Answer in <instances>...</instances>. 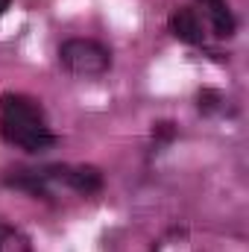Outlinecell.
<instances>
[{
    "mask_svg": "<svg viewBox=\"0 0 249 252\" xmlns=\"http://www.w3.org/2000/svg\"><path fill=\"white\" fill-rule=\"evenodd\" d=\"M170 30H173V35H176L179 41H185V44H199V41H202V24H199V18H196L190 9L173 12Z\"/></svg>",
    "mask_w": 249,
    "mask_h": 252,
    "instance_id": "cell-4",
    "label": "cell"
},
{
    "mask_svg": "<svg viewBox=\"0 0 249 252\" xmlns=\"http://www.w3.org/2000/svg\"><path fill=\"white\" fill-rule=\"evenodd\" d=\"M208 15H211V24H214V32L217 35H232L235 32V18H232V12H229V6L226 3H220V6H214V9H208Z\"/></svg>",
    "mask_w": 249,
    "mask_h": 252,
    "instance_id": "cell-5",
    "label": "cell"
},
{
    "mask_svg": "<svg viewBox=\"0 0 249 252\" xmlns=\"http://www.w3.org/2000/svg\"><path fill=\"white\" fill-rule=\"evenodd\" d=\"M59 62L76 76H100L109 70L112 53L91 38H70L59 47Z\"/></svg>",
    "mask_w": 249,
    "mask_h": 252,
    "instance_id": "cell-2",
    "label": "cell"
},
{
    "mask_svg": "<svg viewBox=\"0 0 249 252\" xmlns=\"http://www.w3.org/2000/svg\"><path fill=\"white\" fill-rule=\"evenodd\" d=\"M44 173V179H59L64 182L67 188L79 190V193H97V190L103 188V176H100V170L97 167H47V170H41Z\"/></svg>",
    "mask_w": 249,
    "mask_h": 252,
    "instance_id": "cell-3",
    "label": "cell"
},
{
    "mask_svg": "<svg viewBox=\"0 0 249 252\" xmlns=\"http://www.w3.org/2000/svg\"><path fill=\"white\" fill-rule=\"evenodd\" d=\"M0 135L27 153H44L56 144L41 106L24 94L0 97Z\"/></svg>",
    "mask_w": 249,
    "mask_h": 252,
    "instance_id": "cell-1",
    "label": "cell"
},
{
    "mask_svg": "<svg viewBox=\"0 0 249 252\" xmlns=\"http://www.w3.org/2000/svg\"><path fill=\"white\" fill-rule=\"evenodd\" d=\"M202 3H205V6H208V9H214V6H220V3H223V0H202Z\"/></svg>",
    "mask_w": 249,
    "mask_h": 252,
    "instance_id": "cell-6",
    "label": "cell"
},
{
    "mask_svg": "<svg viewBox=\"0 0 249 252\" xmlns=\"http://www.w3.org/2000/svg\"><path fill=\"white\" fill-rule=\"evenodd\" d=\"M6 9H9V0H0V15H3Z\"/></svg>",
    "mask_w": 249,
    "mask_h": 252,
    "instance_id": "cell-7",
    "label": "cell"
}]
</instances>
